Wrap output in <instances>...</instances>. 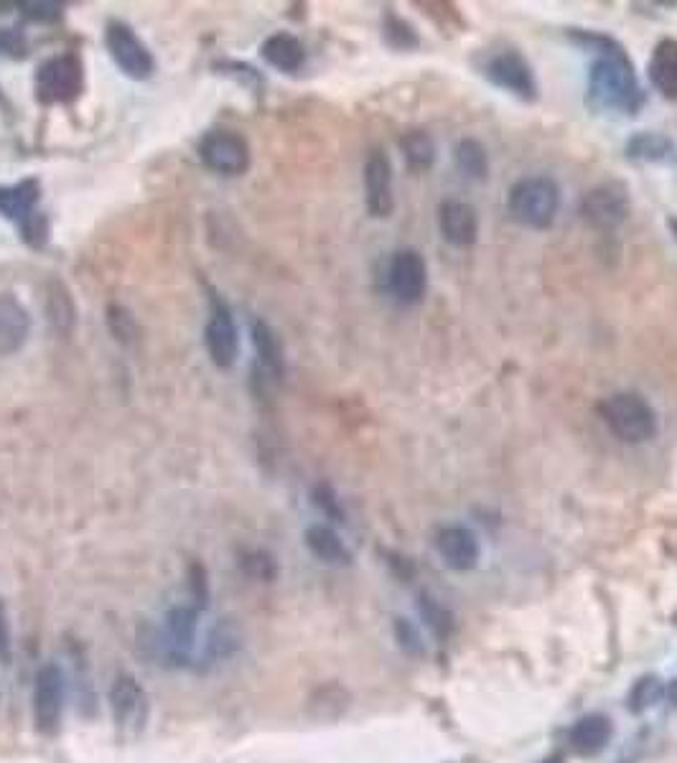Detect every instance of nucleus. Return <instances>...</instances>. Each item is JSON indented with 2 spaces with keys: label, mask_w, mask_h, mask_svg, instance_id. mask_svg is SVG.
Listing matches in <instances>:
<instances>
[{
  "label": "nucleus",
  "mask_w": 677,
  "mask_h": 763,
  "mask_svg": "<svg viewBox=\"0 0 677 763\" xmlns=\"http://www.w3.org/2000/svg\"><path fill=\"white\" fill-rule=\"evenodd\" d=\"M438 224L443 240L454 247H472L476 242V234H479V216H476L474 206L466 204V201H443L438 209Z\"/></svg>",
  "instance_id": "14"
},
{
  "label": "nucleus",
  "mask_w": 677,
  "mask_h": 763,
  "mask_svg": "<svg viewBox=\"0 0 677 763\" xmlns=\"http://www.w3.org/2000/svg\"><path fill=\"white\" fill-rule=\"evenodd\" d=\"M667 224H670V230H673L675 240H677V216H670V220H667Z\"/></svg>",
  "instance_id": "39"
},
{
  "label": "nucleus",
  "mask_w": 677,
  "mask_h": 763,
  "mask_svg": "<svg viewBox=\"0 0 677 763\" xmlns=\"http://www.w3.org/2000/svg\"><path fill=\"white\" fill-rule=\"evenodd\" d=\"M573 41L596 52V62L589 72V105L593 110L634 115L645 105V92L639 87L637 72L624 46L612 36L593 31H573Z\"/></svg>",
  "instance_id": "1"
},
{
  "label": "nucleus",
  "mask_w": 677,
  "mask_h": 763,
  "mask_svg": "<svg viewBox=\"0 0 677 763\" xmlns=\"http://www.w3.org/2000/svg\"><path fill=\"white\" fill-rule=\"evenodd\" d=\"M39 191V181L33 179L19 181L13 183V187H0V214H3L6 220L23 224L29 216L36 214Z\"/></svg>",
  "instance_id": "18"
},
{
  "label": "nucleus",
  "mask_w": 677,
  "mask_h": 763,
  "mask_svg": "<svg viewBox=\"0 0 677 763\" xmlns=\"http://www.w3.org/2000/svg\"><path fill=\"white\" fill-rule=\"evenodd\" d=\"M27 52V39L15 29H0V54L8 56H23Z\"/></svg>",
  "instance_id": "36"
},
{
  "label": "nucleus",
  "mask_w": 677,
  "mask_h": 763,
  "mask_svg": "<svg viewBox=\"0 0 677 763\" xmlns=\"http://www.w3.org/2000/svg\"><path fill=\"white\" fill-rule=\"evenodd\" d=\"M314 497H316V505H319L326 511V515L334 517V519H341L339 501H337V497H334V491L329 489V486H319Z\"/></svg>",
  "instance_id": "37"
},
{
  "label": "nucleus",
  "mask_w": 677,
  "mask_h": 763,
  "mask_svg": "<svg viewBox=\"0 0 677 763\" xmlns=\"http://www.w3.org/2000/svg\"><path fill=\"white\" fill-rule=\"evenodd\" d=\"M436 548L448 568L469 570L479 560V542L466 527H443L436 538Z\"/></svg>",
  "instance_id": "16"
},
{
  "label": "nucleus",
  "mask_w": 677,
  "mask_h": 763,
  "mask_svg": "<svg viewBox=\"0 0 677 763\" xmlns=\"http://www.w3.org/2000/svg\"><path fill=\"white\" fill-rule=\"evenodd\" d=\"M384 33H388V41L395 49L417 46V36L413 29L408 27L403 19H398V15H388V19H384Z\"/></svg>",
  "instance_id": "30"
},
{
  "label": "nucleus",
  "mask_w": 677,
  "mask_h": 763,
  "mask_svg": "<svg viewBox=\"0 0 677 763\" xmlns=\"http://www.w3.org/2000/svg\"><path fill=\"white\" fill-rule=\"evenodd\" d=\"M306 544L308 550L314 552L316 558L324 560V563H331V565H347L349 560V550L345 548V542L339 540V534L331 530V527L326 524H314L306 530Z\"/></svg>",
  "instance_id": "24"
},
{
  "label": "nucleus",
  "mask_w": 677,
  "mask_h": 763,
  "mask_svg": "<svg viewBox=\"0 0 677 763\" xmlns=\"http://www.w3.org/2000/svg\"><path fill=\"white\" fill-rule=\"evenodd\" d=\"M649 80L667 99H677V41L663 39L649 59Z\"/></svg>",
  "instance_id": "17"
},
{
  "label": "nucleus",
  "mask_w": 677,
  "mask_h": 763,
  "mask_svg": "<svg viewBox=\"0 0 677 763\" xmlns=\"http://www.w3.org/2000/svg\"><path fill=\"white\" fill-rule=\"evenodd\" d=\"M31 316L11 293L0 296V357H11L29 339Z\"/></svg>",
  "instance_id": "15"
},
{
  "label": "nucleus",
  "mask_w": 677,
  "mask_h": 763,
  "mask_svg": "<svg viewBox=\"0 0 677 763\" xmlns=\"http://www.w3.org/2000/svg\"><path fill=\"white\" fill-rule=\"evenodd\" d=\"M581 214L593 230H616L630 216V191L624 183H601L583 197Z\"/></svg>",
  "instance_id": "9"
},
{
  "label": "nucleus",
  "mask_w": 677,
  "mask_h": 763,
  "mask_svg": "<svg viewBox=\"0 0 677 763\" xmlns=\"http://www.w3.org/2000/svg\"><path fill=\"white\" fill-rule=\"evenodd\" d=\"M560 206V189L548 176H525L509 189L507 209L530 230H548Z\"/></svg>",
  "instance_id": "3"
},
{
  "label": "nucleus",
  "mask_w": 677,
  "mask_h": 763,
  "mask_svg": "<svg viewBox=\"0 0 677 763\" xmlns=\"http://www.w3.org/2000/svg\"><path fill=\"white\" fill-rule=\"evenodd\" d=\"M667 698H670V702L677 708V682L670 685V690H667Z\"/></svg>",
  "instance_id": "38"
},
{
  "label": "nucleus",
  "mask_w": 677,
  "mask_h": 763,
  "mask_svg": "<svg viewBox=\"0 0 677 763\" xmlns=\"http://www.w3.org/2000/svg\"><path fill=\"white\" fill-rule=\"evenodd\" d=\"M548 763H558V761H548Z\"/></svg>",
  "instance_id": "40"
},
{
  "label": "nucleus",
  "mask_w": 677,
  "mask_h": 763,
  "mask_svg": "<svg viewBox=\"0 0 677 763\" xmlns=\"http://www.w3.org/2000/svg\"><path fill=\"white\" fill-rule=\"evenodd\" d=\"M626 156L632 161H645V163H675L677 161V148L673 138L663 136V133H637L626 142Z\"/></svg>",
  "instance_id": "20"
},
{
  "label": "nucleus",
  "mask_w": 677,
  "mask_h": 763,
  "mask_svg": "<svg viewBox=\"0 0 677 763\" xmlns=\"http://www.w3.org/2000/svg\"><path fill=\"white\" fill-rule=\"evenodd\" d=\"M456 166L464 176L482 181V179H487V173H489V156L479 140L464 138L456 146Z\"/></svg>",
  "instance_id": "26"
},
{
  "label": "nucleus",
  "mask_w": 677,
  "mask_h": 763,
  "mask_svg": "<svg viewBox=\"0 0 677 763\" xmlns=\"http://www.w3.org/2000/svg\"><path fill=\"white\" fill-rule=\"evenodd\" d=\"M364 199L367 212L378 220L392 214L395 199H392V166L382 150H372L364 163Z\"/></svg>",
  "instance_id": "13"
},
{
  "label": "nucleus",
  "mask_w": 677,
  "mask_h": 763,
  "mask_svg": "<svg viewBox=\"0 0 677 763\" xmlns=\"http://www.w3.org/2000/svg\"><path fill=\"white\" fill-rule=\"evenodd\" d=\"M263 59L281 72H298L306 62V49L290 33H273L261 46Z\"/></svg>",
  "instance_id": "19"
},
{
  "label": "nucleus",
  "mask_w": 677,
  "mask_h": 763,
  "mask_svg": "<svg viewBox=\"0 0 677 763\" xmlns=\"http://www.w3.org/2000/svg\"><path fill=\"white\" fill-rule=\"evenodd\" d=\"M19 8L29 21H39V23H52L62 15V8L56 3H21Z\"/></svg>",
  "instance_id": "34"
},
{
  "label": "nucleus",
  "mask_w": 677,
  "mask_h": 763,
  "mask_svg": "<svg viewBox=\"0 0 677 763\" xmlns=\"http://www.w3.org/2000/svg\"><path fill=\"white\" fill-rule=\"evenodd\" d=\"M46 316L49 324L56 333L62 337H70L74 329V321H77V311H74V300L66 290V285L62 280H52L46 288Z\"/></svg>",
  "instance_id": "22"
},
{
  "label": "nucleus",
  "mask_w": 677,
  "mask_h": 763,
  "mask_svg": "<svg viewBox=\"0 0 677 763\" xmlns=\"http://www.w3.org/2000/svg\"><path fill=\"white\" fill-rule=\"evenodd\" d=\"M82 92V62L74 54L52 56L36 74V97L46 105H66Z\"/></svg>",
  "instance_id": "4"
},
{
  "label": "nucleus",
  "mask_w": 677,
  "mask_h": 763,
  "mask_svg": "<svg viewBox=\"0 0 677 763\" xmlns=\"http://www.w3.org/2000/svg\"><path fill=\"white\" fill-rule=\"evenodd\" d=\"M612 741V720L604 716H586L579 720L571 733L573 749L581 756H596L606 749V743Z\"/></svg>",
  "instance_id": "21"
},
{
  "label": "nucleus",
  "mask_w": 677,
  "mask_h": 763,
  "mask_svg": "<svg viewBox=\"0 0 677 763\" xmlns=\"http://www.w3.org/2000/svg\"><path fill=\"white\" fill-rule=\"evenodd\" d=\"M64 677L56 665H44L33 685V723L41 735H56L62 728Z\"/></svg>",
  "instance_id": "6"
},
{
  "label": "nucleus",
  "mask_w": 677,
  "mask_h": 763,
  "mask_svg": "<svg viewBox=\"0 0 677 763\" xmlns=\"http://www.w3.org/2000/svg\"><path fill=\"white\" fill-rule=\"evenodd\" d=\"M107 324H110V331L118 341H130L136 337V321H133V316L123 306L107 308Z\"/></svg>",
  "instance_id": "31"
},
{
  "label": "nucleus",
  "mask_w": 677,
  "mask_h": 763,
  "mask_svg": "<svg viewBox=\"0 0 677 763\" xmlns=\"http://www.w3.org/2000/svg\"><path fill=\"white\" fill-rule=\"evenodd\" d=\"M484 74L497 87L512 92V95L522 99H535V95H538V80H535L532 66L528 64V59L520 52H512V49L491 56L484 64Z\"/></svg>",
  "instance_id": "11"
},
{
  "label": "nucleus",
  "mask_w": 677,
  "mask_h": 763,
  "mask_svg": "<svg viewBox=\"0 0 677 763\" xmlns=\"http://www.w3.org/2000/svg\"><path fill=\"white\" fill-rule=\"evenodd\" d=\"M599 413L609 431L632 446L647 443L657 435V413L645 398L634 392H618V395L606 398L599 405Z\"/></svg>",
  "instance_id": "2"
},
{
  "label": "nucleus",
  "mask_w": 677,
  "mask_h": 763,
  "mask_svg": "<svg viewBox=\"0 0 677 763\" xmlns=\"http://www.w3.org/2000/svg\"><path fill=\"white\" fill-rule=\"evenodd\" d=\"M311 706L316 710V716L324 718V720H334V718H339L341 712L347 710L349 706V695L341 690V687H324V690H319V695L311 700Z\"/></svg>",
  "instance_id": "27"
},
{
  "label": "nucleus",
  "mask_w": 677,
  "mask_h": 763,
  "mask_svg": "<svg viewBox=\"0 0 677 763\" xmlns=\"http://www.w3.org/2000/svg\"><path fill=\"white\" fill-rule=\"evenodd\" d=\"M421 611H423L425 622L431 624L433 632H436L441 639H446L448 632H451V626H454V618H451L448 611L443 608L438 601L429 598V595H421Z\"/></svg>",
  "instance_id": "29"
},
{
  "label": "nucleus",
  "mask_w": 677,
  "mask_h": 763,
  "mask_svg": "<svg viewBox=\"0 0 677 763\" xmlns=\"http://www.w3.org/2000/svg\"><path fill=\"white\" fill-rule=\"evenodd\" d=\"M388 288L398 304H421L429 288V267L417 250H398L388 265Z\"/></svg>",
  "instance_id": "7"
},
{
  "label": "nucleus",
  "mask_w": 677,
  "mask_h": 763,
  "mask_svg": "<svg viewBox=\"0 0 677 763\" xmlns=\"http://www.w3.org/2000/svg\"><path fill=\"white\" fill-rule=\"evenodd\" d=\"M400 148H403L408 166L415 171L431 169L433 161H436V146H433L429 133H423V130L405 133V136L400 138Z\"/></svg>",
  "instance_id": "25"
},
{
  "label": "nucleus",
  "mask_w": 677,
  "mask_h": 763,
  "mask_svg": "<svg viewBox=\"0 0 677 763\" xmlns=\"http://www.w3.org/2000/svg\"><path fill=\"white\" fill-rule=\"evenodd\" d=\"M199 156H202L207 169L224 176H240L250 166V148L245 138L230 130H214L204 136V140L199 142Z\"/></svg>",
  "instance_id": "10"
},
{
  "label": "nucleus",
  "mask_w": 677,
  "mask_h": 763,
  "mask_svg": "<svg viewBox=\"0 0 677 763\" xmlns=\"http://www.w3.org/2000/svg\"><path fill=\"white\" fill-rule=\"evenodd\" d=\"M13 661V632L11 622H8L6 603L0 601V665H11Z\"/></svg>",
  "instance_id": "33"
},
{
  "label": "nucleus",
  "mask_w": 677,
  "mask_h": 763,
  "mask_svg": "<svg viewBox=\"0 0 677 763\" xmlns=\"http://www.w3.org/2000/svg\"><path fill=\"white\" fill-rule=\"evenodd\" d=\"M395 636L400 642V647L411 654H421L423 651V644H421V636H417L415 628L405 622V618H398L395 622Z\"/></svg>",
  "instance_id": "35"
},
{
  "label": "nucleus",
  "mask_w": 677,
  "mask_h": 763,
  "mask_svg": "<svg viewBox=\"0 0 677 763\" xmlns=\"http://www.w3.org/2000/svg\"><path fill=\"white\" fill-rule=\"evenodd\" d=\"M240 568L245 570L250 577H255V581H273L275 573H278V568H275V560L263 550L245 552V555L240 558Z\"/></svg>",
  "instance_id": "28"
},
{
  "label": "nucleus",
  "mask_w": 677,
  "mask_h": 763,
  "mask_svg": "<svg viewBox=\"0 0 677 763\" xmlns=\"http://www.w3.org/2000/svg\"><path fill=\"white\" fill-rule=\"evenodd\" d=\"M110 710L115 728L123 738L144 733L148 720V695L136 677L128 672L115 677L110 687Z\"/></svg>",
  "instance_id": "5"
},
{
  "label": "nucleus",
  "mask_w": 677,
  "mask_h": 763,
  "mask_svg": "<svg viewBox=\"0 0 677 763\" xmlns=\"http://www.w3.org/2000/svg\"><path fill=\"white\" fill-rule=\"evenodd\" d=\"M659 682L655 677H645V679H639L637 687H634V692H632V710L634 712H642V710H647L649 706H655L657 698H659Z\"/></svg>",
  "instance_id": "32"
},
{
  "label": "nucleus",
  "mask_w": 677,
  "mask_h": 763,
  "mask_svg": "<svg viewBox=\"0 0 677 763\" xmlns=\"http://www.w3.org/2000/svg\"><path fill=\"white\" fill-rule=\"evenodd\" d=\"M105 44L113 62L118 64L130 80H148L150 74H154V54L148 52V46L136 36V31H133L128 23L113 21L105 31Z\"/></svg>",
  "instance_id": "8"
},
{
  "label": "nucleus",
  "mask_w": 677,
  "mask_h": 763,
  "mask_svg": "<svg viewBox=\"0 0 677 763\" xmlns=\"http://www.w3.org/2000/svg\"><path fill=\"white\" fill-rule=\"evenodd\" d=\"M204 341H207L209 357H212V362L220 369H230L237 362V351H240L237 326H235V318H232L230 314V308L220 304V300H214Z\"/></svg>",
  "instance_id": "12"
},
{
  "label": "nucleus",
  "mask_w": 677,
  "mask_h": 763,
  "mask_svg": "<svg viewBox=\"0 0 677 763\" xmlns=\"http://www.w3.org/2000/svg\"><path fill=\"white\" fill-rule=\"evenodd\" d=\"M253 343L257 351V359L267 374H273L275 380H281L286 372V359H283V347L278 333H275L265 321L253 324Z\"/></svg>",
  "instance_id": "23"
}]
</instances>
